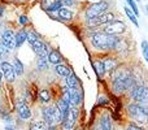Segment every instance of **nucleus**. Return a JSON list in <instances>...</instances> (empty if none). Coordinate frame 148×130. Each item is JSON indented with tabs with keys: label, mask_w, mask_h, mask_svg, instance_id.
Here are the masks:
<instances>
[{
	"label": "nucleus",
	"mask_w": 148,
	"mask_h": 130,
	"mask_svg": "<svg viewBox=\"0 0 148 130\" xmlns=\"http://www.w3.org/2000/svg\"><path fill=\"white\" fill-rule=\"evenodd\" d=\"M118 35H109L104 31H95L91 35V46L96 51H113Z\"/></svg>",
	"instance_id": "f257e3e1"
},
{
	"label": "nucleus",
	"mask_w": 148,
	"mask_h": 130,
	"mask_svg": "<svg viewBox=\"0 0 148 130\" xmlns=\"http://www.w3.org/2000/svg\"><path fill=\"white\" fill-rule=\"evenodd\" d=\"M126 115L138 125H148V104H139L135 102L129 103L126 105Z\"/></svg>",
	"instance_id": "f03ea898"
},
{
	"label": "nucleus",
	"mask_w": 148,
	"mask_h": 130,
	"mask_svg": "<svg viewBox=\"0 0 148 130\" xmlns=\"http://www.w3.org/2000/svg\"><path fill=\"white\" fill-rule=\"evenodd\" d=\"M109 8V3L105 1V0H100L97 3H92L88 7L84 9V16H86V20L88 18H96L100 14L105 13Z\"/></svg>",
	"instance_id": "7ed1b4c3"
},
{
	"label": "nucleus",
	"mask_w": 148,
	"mask_h": 130,
	"mask_svg": "<svg viewBox=\"0 0 148 130\" xmlns=\"http://www.w3.org/2000/svg\"><path fill=\"white\" fill-rule=\"evenodd\" d=\"M79 107H70L65 116L64 121L60 125V130H74L77 128V122L79 118Z\"/></svg>",
	"instance_id": "20e7f679"
},
{
	"label": "nucleus",
	"mask_w": 148,
	"mask_h": 130,
	"mask_svg": "<svg viewBox=\"0 0 148 130\" xmlns=\"http://www.w3.org/2000/svg\"><path fill=\"white\" fill-rule=\"evenodd\" d=\"M129 96L135 103L139 104H148V87L146 85H136L133 90L129 91Z\"/></svg>",
	"instance_id": "39448f33"
},
{
	"label": "nucleus",
	"mask_w": 148,
	"mask_h": 130,
	"mask_svg": "<svg viewBox=\"0 0 148 130\" xmlns=\"http://www.w3.org/2000/svg\"><path fill=\"white\" fill-rule=\"evenodd\" d=\"M127 30V26L123 21H120V20H113L112 22L107 23L103 29V31L109 35H118L120 36L121 34H123L125 31Z\"/></svg>",
	"instance_id": "423d86ee"
},
{
	"label": "nucleus",
	"mask_w": 148,
	"mask_h": 130,
	"mask_svg": "<svg viewBox=\"0 0 148 130\" xmlns=\"http://www.w3.org/2000/svg\"><path fill=\"white\" fill-rule=\"evenodd\" d=\"M113 20H116L114 13L105 12L96 18H88V20H86V25L90 26V28H96V26H100V25H107V23L112 22Z\"/></svg>",
	"instance_id": "0eeeda50"
},
{
	"label": "nucleus",
	"mask_w": 148,
	"mask_h": 130,
	"mask_svg": "<svg viewBox=\"0 0 148 130\" xmlns=\"http://www.w3.org/2000/svg\"><path fill=\"white\" fill-rule=\"evenodd\" d=\"M42 120L47 124L48 126H59L55 116V105H44L42 108Z\"/></svg>",
	"instance_id": "6e6552de"
},
{
	"label": "nucleus",
	"mask_w": 148,
	"mask_h": 130,
	"mask_svg": "<svg viewBox=\"0 0 148 130\" xmlns=\"http://www.w3.org/2000/svg\"><path fill=\"white\" fill-rule=\"evenodd\" d=\"M16 111H17L18 118L22 121H27L33 117L30 107L27 105V103L25 100H17V103H16Z\"/></svg>",
	"instance_id": "1a4fd4ad"
},
{
	"label": "nucleus",
	"mask_w": 148,
	"mask_h": 130,
	"mask_svg": "<svg viewBox=\"0 0 148 130\" xmlns=\"http://www.w3.org/2000/svg\"><path fill=\"white\" fill-rule=\"evenodd\" d=\"M100 130H114V122H113V117L110 113L103 112L101 116L99 117V121L96 124Z\"/></svg>",
	"instance_id": "9d476101"
},
{
	"label": "nucleus",
	"mask_w": 148,
	"mask_h": 130,
	"mask_svg": "<svg viewBox=\"0 0 148 130\" xmlns=\"http://www.w3.org/2000/svg\"><path fill=\"white\" fill-rule=\"evenodd\" d=\"M0 70L3 72V76L4 78L7 79V82L9 83H13L16 79V73H14V69H13V65L10 63H8L7 60L5 61L0 63Z\"/></svg>",
	"instance_id": "9b49d317"
},
{
	"label": "nucleus",
	"mask_w": 148,
	"mask_h": 130,
	"mask_svg": "<svg viewBox=\"0 0 148 130\" xmlns=\"http://www.w3.org/2000/svg\"><path fill=\"white\" fill-rule=\"evenodd\" d=\"M130 77V76H129ZM127 77V78H129ZM126 78V79H127ZM126 79L123 78H113L112 79V85H110V89H112L113 94H116L117 96L127 92V89H126Z\"/></svg>",
	"instance_id": "f8f14e48"
},
{
	"label": "nucleus",
	"mask_w": 148,
	"mask_h": 130,
	"mask_svg": "<svg viewBox=\"0 0 148 130\" xmlns=\"http://www.w3.org/2000/svg\"><path fill=\"white\" fill-rule=\"evenodd\" d=\"M1 43L8 50L16 48V34L12 30H4L1 34Z\"/></svg>",
	"instance_id": "ddd939ff"
},
{
	"label": "nucleus",
	"mask_w": 148,
	"mask_h": 130,
	"mask_svg": "<svg viewBox=\"0 0 148 130\" xmlns=\"http://www.w3.org/2000/svg\"><path fill=\"white\" fill-rule=\"evenodd\" d=\"M31 48H33V51L35 52L38 57H48L49 48H48V46H47L44 42H42V41H39L38 39V41L31 46Z\"/></svg>",
	"instance_id": "4468645a"
},
{
	"label": "nucleus",
	"mask_w": 148,
	"mask_h": 130,
	"mask_svg": "<svg viewBox=\"0 0 148 130\" xmlns=\"http://www.w3.org/2000/svg\"><path fill=\"white\" fill-rule=\"evenodd\" d=\"M69 92H70V105L72 107H79L82 104V98H83L82 90L79 87L78 89H69Z\"/></svg>",
	"instance_id": "2eb2a0df"
},
{
	"label": "nucleus",
	"mask_w": 148,
	"mask_h": 130,
	"mask_svg": "<svg viewBox=\"0 0 148 130\" xmlns=\"http://www.w3.org/2000/svg\"><path fill=\"white\" fill-rule=\"evenodd\" d=\"M104 66H105V73H108L110 76L120 66V61L117 59H114V57H107L104 60Z\"/></svg>",
	"instance_id": "dca6fc26"
},
{
	"label": "nucleus",
	"mask_w": 148,
	"mask_h": 130,
	"mask_svg": "<svg viewBox=\"0 0 148 130\" xmlns=\"http://www.w3.org/2000/svg\"><path fill=\"white\" fill-rule=\"evenodd\" d=\"M113 51L117 52V54H123V52H127L129 51V42L123 38H118V41L116 42L114 44V48Z\"/></svg>",
	"instance_id": "f3484780"
},
{
	"label": "nucleus",
	"mask_w": 148,
	"mask_h": 130,
	"mask_svg": "<svg viewBox=\"0 0 148 130\" xmlns=\"http://www.w3.org/2000/svg\"><path fill=\"white\" fill-rule=\"evenodd\" d=\"M57 14H59V17L61 18L62 21H72L74 17L73 10H70L69 8H66V7L60 8V9L57 10Z\"/></svg>",
	"instance_id": "a211bd4d"
},
{
	"label": "nucleus",
	"mask_w": 148,
	"mask_h": 130,
	"mask_svg": "<svg viewBox=\"0 0 148 130\" xmlns=\"http://www.w3.org/2000/svg\"><path fill=\"white\" fill-rule=\"evenodd\" d=\"M27 41V31L26 30H18L17 33H16V47H21L25 42Z\"/></svg>",
	"instance_id": "6ab92c4d"
},
{
	"label": "nucleus",
	"mask_w": 148,
	"mask_h": 130,
	"mask_svg": "<svg viewBox=\"0 0 148 130\" xmlns=\"http://www.w3.org/2000/svg\"><path fill=\"white\" fill-rule=\"evenodd\" d=\"M55 72H56L57 76H61L64 77V78H66V77L72 76V70H70L68 66L62 65V64H59V65H55Z\"/></svg>",
	"instance_id": "aec40b11"
},
{
	"label": "nucleus",
	"mask_w": 148,
	"mask_h": 130,
	"mask_svg": "<svg viewBox=\"0 0 148 130\" xmlns=\"http://www.w3.org/2000/svg\"><path fill=\"white\" fill-rule=\"evenodd\" d=\"M48 125L43 120H34L29 124V130H47Z\"/></svg>",
	"instance_id": "412c9836"
},
{
	"label": "nucleus",
	"mask_w": 148,
	"mask_h": 130,
	"mask_svg": "<svg viewBox=\"0 0 148 130\" xmlns=\"http://www.w3.org/2000/svg\"><path fill=\"white\" fill-rule=\"evenodd\" d=\"M94 69L95 72H96L97 77L99 78H103V77L105 76V66H104V61H101V60H96V61H94Z\"/></svg>",
	"instance_id": "4be33fe9"
},
{
	"label": "nucleus",
	"mask_w": 148,
	"mask_h": 130,
	"mask_svg": "<svg viewBox=\"0 0 148 130\" xmlns=\"http://www.w3.org/2000/svg\"><path fill=\"white\" fill-rule=\"evenodd\" d=\"M65 86L69 87V89H78L79 87V81L77 79V77L72 74V76L66 77L65 78Z\"/></svg>",
	"instance_id": "5701e85b"
},
{
	"label": "nucleus",
	"mask_w": 148,
	"mask_h": 130,
	"mask_svg": "<svg viewBox=\"0 0 148 130\" xmlns=\"http://www.w3.org/2000/svg\"><path fill=\"white\" fill-rule=\"evenodd\" d=\"M48 61L53 65H59L61 64V55L57 51H49L48 54Z\"/></svg>",
	"instance_id": "b1692460"
},
{
	"label": "nucleus",
	"mask_w": 148,
	"mask_h": 130,
	"mask_svg": "<svg viewBox=\"0 0 148 130\" xmlns=\"http://www.w3.org/2000/svg\"><path fill=\"white\" fill-rule=\"evenodd\" d=\"M39 100H40L43 104H49L52 100V95L51 92L48 91V90H42L40 92H39Z\"/></svg>",
	"instance_id": "393cba45"
},
{
	"label": "nucleus",
	"mask_w": 148,
	"mask_h": 130,
	"mask_svg": "<svg viewBox=\"0 0 148 130\" xmlns=\"http://www.w3.org/2000/svg\"><path fill=\"white\" fill-rule=\"evenodd\" d=\"M13 69H14L16 76H22L23 72H25V68H23V64L21 63V60L18 57H16L14 61H13Z\"/></svg>",
	"instance_id": "a878e982"
},
{
	"label": "nucleus",
	"mask_w": 148,
	"mask_h": 130,
	"mask_svg": "<svg viewBox=\"0 0 148 130\" xmlns=\"http://www.w3.org/2000/svg\"><path fill=\"white\" fill-rule=\"evenodd\" d=\"M123 10H125L126 16H127V17H129V20H130L131 22L134 23V26H135V28H139L138 17H136L135 14H134V12H133V10H131V9H130V8H129V7H125V8H123Z\"/></svg>",
	"instance_id": "bb28decb"
},
{
	"label": "nucleus",
	"mask_w": 148,
	"mask_h": 130,
	"mask_svg": "<svg viewBox=\"0 0 148 130\" xmlns=\"http://www.w3.org/2000/svg\"><path fill=\"white\" fill-rule=\"evenodd\" d=\"M48 57H38L36 66H38L39 70H46V69H48Z\"/></svg>",
	"instance_id": "cd10ccee"
},
{
	"label": "nucleus",
	"mask_w": 148,
	"mask_h": 130,
	"mask_svg": "<svg viewBox=\"0 0 148 130\" xmlns=\"http://www.w3.org/2000/svg\"><path fill=\"white\" fill-rule=\"evenodd\" d=\"M62 7H64L62 0H55V3L48 8V9H47V12H48V13H55V12H57L60 8H62Z\"/></svg>",
	"instance_id": "c85d7f7f"
},
{
	"label": "nucleus",
	"mask_w": 148,
	"mask_h": 130,
	"mask_svg": "<svg viewBox=\"0 0 148 130\" xmlns=\"http://www.w3.org/2000/svg\"><path fill=\"white\" fill-rule=\"evenodd\" d=\"M126 4H127V7L134 12V14H135L136 17H139L140 12H139V8H138V5H136L135 0H126Z\"/></svg>",
	"instance_id": "c756f323"
},
{
	"label": "nucleus",
	"mask_w": 148,
	"mask_h": 130,
	"mask_svg": "<svg viewBox=\"0 0 148 130\" xmlns=\"http://www.w3.org/2000/svg\"><path fill=\"white\" fill-rule=\"evenodd\" d=\"M9 51H10V50H8L7 47H5L4 44L0 42V60H1V61H5V60L8 59Z\"/></svg>",
	"instance_id": "7c9ffc66"
},
{
	"label": "nucleus",
	"mask_w": 148,
	"mask_h": 130,
	"mask_svg": "<svg viewBox=\"0 0 148 130\" xmlns=\"http://www.w3.org/2000/svg\"><path fill=\"white\" fill-rule=\"evenodd\" d=\"M123 130H146V126L138 125V124L134 122V121H130V122H127V125H126V128Z\"/></svg>",
	"instance_id": "2f4dec72"
},
{
	"label": "nucleus",
	"mask_w": 148,
	"mask_h": 130,
	"mask_svg": "<svg viewBox=\"0 0 148 130\" xmlns=\"http://www.w3.org/2000/svg\"><path fill=\"white\" fill-rule=\"evenodd\" d=\"M140 48H142V55H143L144 60H146V63H148V42L146 41V39L142 41Z\"/></svg>",
	"instance_id": "473e14b6"
},
{
	"label": "nucleus",
	"mask_w": 148,
	"mask_h": 130,
	"mask_svg": "<svg viewBox=\"0 0 148 130\" xmlns=\"http://www.w3.org/2000/svg\"><path fill=\"white\" fill-rule=\"evenodd\" d=\"M36 41H38V35H36L34 31H27V43L30 44V46H33Z\"/></svg>",
	"instance_id": "72a5a7b5"
},
{
	"label": "nucleus",
	"mask_w": 148,
	"mask_h": 130,
	"mask_svg": "<svg viewBox=\"0 0 148 130\" xmlns=\"http://www.w3.org/2000/svg\"><path fill=\"white\" fill-rule=\"evenodd\" d=\"M18 22H20V25H22V26L27 25V23H29V17L26 14L20 16V17H18Z\"/></svg>",
	"instance_id": "f704fd0d"
},
{
	"label": "nucleus",
	"mask_w": 148,
	"mask_h": 130,
	"mask_svg": "<svg viewBox=\"0 0 148 130\" xmlns=\"http://www.w3.org/2000/svg\"><path fill=\"white\" fill-rule=\"evenodd\" d=\"M53 3H55V0H42V8L47 10Z\"/></svg>",
	"instance_id": "c9c22d12"
},
{
	"label": "nucleus",
	"mask_w": 148,
	"mask_h": 130,
	"mask_svg": "<svg viewBox=\"0 0 148 130\" xmlns=\"http://www.w3.org/2000/svg\"><path fill=\"white\" fill-rule=\"evenodd\" d=\"M108 104H110L109 99H107L104 96H100L99 100H97V105H108Z\"/></svg>",
	"instance_id": "e433bc0d"
},
{
	"label": "nucleus",
	"mask_w": 148,
	"mask_h": 130,
	"mask_svg": "<svg viewBox=\"0 0 148 130\" xmlns=\"http://www.w3.org/2000/svg\"><path fill=\"white\" fill-rule=\"evenodd\" d=\"M62 3H64V7L69 8V7H72V5L75 4V0H62Z\"/></svg>",
	"instance_id": "4c0bfd02"
},
{
	"label": "nucleus",
	"mask_w": 148,
	"mask_h": 130,
	"mask_svg": "<svg viewBox=\"0 0 148 130\" xmlns=\"http://www.w3.org/2000/svg\"><path fill=\"white\" fill-rule=\"evenodd\" d=\"M3 130H17V129H16L13 125H5V126H4V129H3Z\"/></svg>",
	"instance_id": "58836bf2"
},
{
	"label": "nucleus",
	"mask_w": 148,
	"mask_h": 130,
	"mask_svg": "<svg viewBox=\"0 0 148 130\" xmlns=\"http://www.w3.org/2000/svg\"><path fill=\"white\" fill-rule=\"evenodd\" d=\"M4 5H0V16H3V13H4Z\"/></svg>",
	"instance_id": "ea45409f"
},
{
	"label": "nucleus",
	"mask_w": 148,
	"mask_h": 130,
	"mask_svg": "<svg viewBox=\"0 0 148 130\" xmlns=\"http://www.w3.org/2000/svg\"><path fill=\"white\" fill-rule=\"evenodd\" d=\"M3 77H4V76H3V72L0 70V87H1V79H3Z\"/></svg>",
	"instance_id": "a19ab883"
},
{
	"label": "nucleus",
	"mask_w": 148,
	"mask_h": 130,
	"mask_svg": "<svg viewBox=\"0 0 148 130\" xmlns=\"http://www.w3.org/2000/svg\"><path fill=\"white\" fill-rule=\"evenodd\" d=\"M92 130H100V129H99V126H97V125H94V128H92Z\"/></svg>",
	"instance_id": "79ce46f5"
},
{
	"label": "nucleus",
	"mask_w": 148,
	"mask_h": 130,
	"mask_svg": "<svg viewBox=\"0 0 148 130\" xmlns=\"http://www.w3.org/2000/svg\"><path fill=\"white\" fill-rule=\"evenodd\" d=\"M74 130H83V128H81V126H77V128L74 129Z\"/></svg>",
	"instance_id": "37998d69"
},
{
	"label": "nucleus",
	"mask_w": 148,
	"mask_h": 130,
	"mask_svg": "<svg viewBox=\"0 0 148 130\" xmlns=\"http://www.w3.org/2000/svg\"><path fill=\"white\" fill-rule=\"evenodd\" d=\"M146 12H147V14H148V5H146Z\"/></svg>",
	"instance_id": "c03bdc74"
},
{
	"label": "nucleus",
	"mask_w": 148,
	"mask_h": 130,
	"mask_svg": "<svg viewBox=\"0 0 148 130\" xmlns=\"http://www.w3.org/2000/svg\"><path fill=\"white\" fill-rule=\"evenodd\" d=\"M135 1H140V0H135Z\"/></svg>",
	"instance_id": "a18cd8bd"
}]
</instances>
